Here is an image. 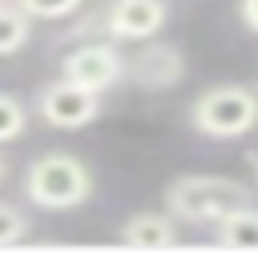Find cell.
<instances>
[{
  "mask_svg": "<svg viewBox=\"0 0 258 258\" xmlns=\"http://www.w3.org/2000/svg\"><path fill=\"white\" fill-rule=\"evenodd\" d=\"M250 202H254L250 185L222 177V173H181L165 185L169 214L181 218V222H202V226H214L222 214L250 206Z\"/></svg>",
  "mask_w": 258,
  "mask_h": 258,
  "instance_id": "cell-1",
  "label": "cell"
},
{
  "mask_svg": "<svg viewBox=\"0 0 258 258\" xmlns=\"http://www.w3.org/2000/svg\"><path fill=\"white\" fill-rule=\"evenodd\" d=\"M24 194L32 206L40 210H77L89 202L93 194V169L77 157V153H40L28 169H24Z\"/></svg>",
  "mask_w": 258,
  "mask_h": 258,
  "instance_id": "cell-2",
  "label": "cell"
},
{
  "mask_svg": "<svg viewBox=\"0 0 258 258\" xmlns=\"http://www.w3.org/2000/svg\"><path fill=\"white\" fill-rule=\"evenodd\" d=\"M189 125L214 141H238L258 129V93L250 85H214L194 97Z\"/></svg>",
  "mask_w": 258,
  "mask_h": 258,
  "instance_id": "cell-3",
  "label": "cell"
},
{
  "mask_svg": "<svg viewBox=\"0 0 258 258\" xmlns=\"http://www.w3.org/2000/svg\"><path fill=\"white\" fill-rule=\"evenodd\" d=\"M60 77L73 85H85L93 93H109L113 85L125 81V52L105 36V40H77L60 56Z\"/></svg>",
  "mask_w": 258,
  "mask_h": 258,
  "instance_id": "cell-4",
  "label": "cell"
},
{
  "mask_svg": "<svg viewBox=\"0 0 258 258\" xmlns=\"http://www.w3.org/2000/svg\"><path fill=\"white\" fill-rule=\"evenodd\" d=\"M36 113L52 129H85L89 121L101 117V93L60 77V81H52L36 93Z\"/></svg>",
  "mask_w": 258,
  "mask_h": 258,
  "instance_id": "cell-5",
  "label": "cell"
},
{
  "mask_svg": "<svg viewBox=\"0 0 258 258\" xmlns=\"http://www.w3.org/2000/svg\"><path fill=\"white\" fill-rule=\"evenodd\" d=\"M125 77L137 85V89H149V93H165L173 89L181 77H185V52L169 40H141V48L133 56H125Z\"/></svg>",
  "mask_w": 258,
  "mask_h": 258,
  "instance_id": "cell-6",
  "label": "cell"
},
{
  "mask_svg": "<svg viewBox=\"0 0 258 258\" xmlns=\"http://www.w3.org/2000/svg\"><path fill=\"white\" fill-rule=\"evenodd\" d=\"M169 8L165 0H113L105 8V36L109 40H149L165 28Z\"/></svg>",
  "mask_w": 258,
  "mask_h": 258,
  "instance_id": "cell-7",
  "label": "cell"
},
{
  "mask_svg": "<svg viewBox=\"0 0 258 258\" xmlns=\"http://www.w3.org/2000/svg\"><path fill=\"white\" fill-rule=\"evenodd\" d=\"M121 242L137 246V250H165L177 246V218L173 214H133L121 226Z\"/></svg>",
  "mask_w": 258,
  "mask_h": 258,
  "instance_id": "cell-8",
  "label": "cell"
},
{
  "mask_svg": "<svg viewBox=\"0 0 258 258\" xmlns=\"http://www.w3.org/2000/svg\"><path fill=\"white\" fill-rule=\"evenodd\" d=\"M214 238L218 246H230V250H258V206H238L230 214H222L214 222Z\"/></svg>",
  "mask_w": 258,
  "mask_h": 258,
  "instance_id": "cell-9",
  "label": "cell"
},
{
  "mask_svg": "<svg viewBox=\"0 0 258 258\" xmlns=\"http://www.w3.org/2000/svg\"><path fill=\"white\" fill-rule=\"evenodd\" d=\"M28 36H32V16L16 0H0V56L20 52Z\"/></svg>",
  "mask_w": 258,
  "mask_h": 258,
  "instance_id": "cell-10",
  "label": "cell"
},
{
  "mask_svg": "<svg viewBox=\"0 0 258 258\" xmlns=\"http://www.w3.org/2000/svg\"><path fill=\"white\" fill-rule=\"evenodd\" d=\"M24 125H28L24 105H20L12 93H0V145H4V141H16V137L24 133Z\"/></svg>",
  "mask_w": 258,
  "mask_h": 258,
  "instance_id": "cell-11",
  "label": "cell"
},
{
  "mask_svg": "<svg viewBox=\"0 0 258 258\" xmlns=\"http://www.w3.org/2000/svg\"><path fill=\"white\" fill-rule=\"evenodd\" d=\"M32 20H64L85 8V0H16Z\"/></svg>",
  "mask_w": 258,
  "mask_h": 258,
  "instance_id": "cell-12",
  "label": "cell"
},
{
  "mask_svg": "<svg viewBox=\"0 0 258 258\" xmlns=\"http://www.w3.org/2000/svg\"><path fill=\"white\" fill-rule=\"evenodd\" d=\"M28 230H32L28 214L16 210V206H8V202H0V246H16V242H24Z\"/></svg>",
  "mask_w": 258,
  "mask_h": 258,
  "instance_id": "cell-13",
  "label": "cell"
},
{
  "mask_svg": "<svg viewBox=\"0 0 258 258\" xmlns=\"http://www.w3.org/2000/svg\"><path fill=\"white\" fill-rule=\"evenodd\" d=\"M238 12H242V20H246V28H250V32H258V0H242V4H238Z\"/></svg>",
  "mask_w": 258,
  "mask_h": 258,
  "instance_id": "cell-14",
  "label": "cell"
},
{
  "mask_svg": "<svg viewBox=\"0 0 258 258\" xmlns=\"http://www.w3.org/2000/svg\"><path fill=\"white\" fill-rule=\"evenodd\" d=\"M250 169H254V177H258V149L250 153Z\"/></svg>",
  "mask_w": 258,
  "mask_h": 258,
  "instance_id": "cell-15",
  "label": "cell"
},
{
  "mask_svg": "<svg viewBox=\"0 0 258 258\" xmlns=\"http://www.w3.org/2000/svg\"><path fill=\"white\" fill-rule=\"evenodd\" d=\"M4 173H8V165H4V153H0V181H4Z\"/></svg>",
  "mask_w": 258,
  "mask_h": 258,
  "instance_id": "cell-16",
  "label": "cell"
},
{
  "mask_svg": "<svg viewBox=\"0 0 258 258\" xmlns=\"http://www.w3.org/2000/svg\"><path fill=\"white\" fill-rule=\"evenodd\" d=\"M254 93H258V89H254Z\"/></svg>",
  "mask_w": 258,
  "mask_h": 258,
  "instance_id": "cell-17",
  "label": "cell"
}]
</instances>
